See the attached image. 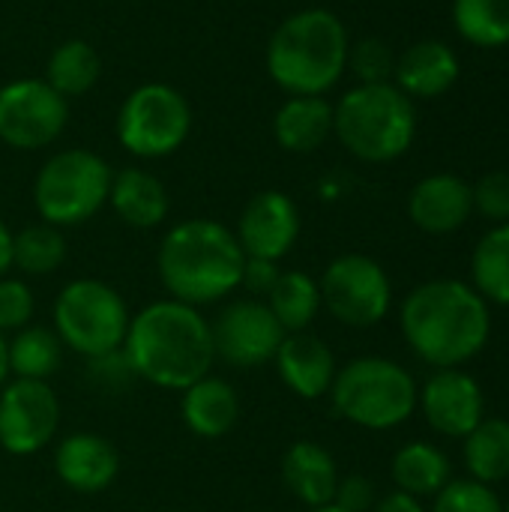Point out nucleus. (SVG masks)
Here are the masks:
<instances>
[{"mask_svg":"<svg viewBox=\"0 0 509 512\" xmlns=\"http://www.w3.org/2000/svg\"><path fill=\"white\" fill-rule=\"evenodd\" d=\"M123 354L135 378L174 393L210 375L216 363L210 321L195 306L171 297L132 315Z\"/></svg>","mask_w":509,"mask_h":512,"instance_id":"f257e3e1","label":"nucleus"},{"mask_svg":"<svg viewBox=\"0 0 509 512\" xmlns=\"http://www.w3.org/2000/svg\"><path fill=\"white\" fill-rule=\"evenodd\" d=\"M402 333L423 363L456 369L489 342V303L459 279L426 282L402 303Z\"/></svg>","mask_w":509,"mask_h":512,"instance_id":"f03ea898","label":"nucleus"},{"mask_svg":"<svg viewBox=\"0 0 509 512\" xmlns=\"http://www.w3.org/2000/svg\"><path fill=\"white\" fill-rule=\"evenodd\" d=\"M246 252L234 231L216 219L177 222L159 243L156 270L171 300L207 306L231 297L243 279Z\"/></svg>","mask_w":509,"mask_h":512,"instance_id":"7ed1b4c3","label":"nucleus"},{"mask_svg":"<svg viewBox=\"0 0 509 512\" xmlns=\"http://www.w3.org/2000/svg\"><path fill=\"white\" fill-rule=\"evenodd\" d=\"M348 48V30L336 12L300 9L273 30L267 72L288 96H324L345 75Z\"/></svg>","mask_w":509,"mask_h":512,"instance_id":"20e7f679","label":"nucleus"},{"mask_svg":"<svg viewBox=\"0 0 509 512\" xmlns=\"http://www.w3.org/2000/svg\"><path fill=\"white\" fill-rule=\"evenodd\" d=\"M333 135L363 162H393L414 144V99L393 81L357 84L333 105Z\"/></svg>","mask_w":509,"mask_h":512,"instance_id":"39448f33","label":"nucleus"},{"mask_svg":"<svg viewBox=\"0 0 509 512\" xmlns=\"http://www.w3.org/2000/svg\"><path fill=\"white\" fill-rule=\"evenodd\" d=\"M327 396L342 420L360 429L387 432L417 411L420 390L399 363L384 357H357L336 372Z\"/></svg>","mask_w":509,"mask_h":512,"instance_id":"423d86ee","label":"nucleus"},{"mask_svg":"<svg viewBox=\"0 0 509 512\" xmlns=\"http://www.w3.org/2000/svg\"><path fill=\"white\" fill-rule=\"evenodd\" d=\"M111 165L84 147L54 153L33 180V204L45 225L72 228L93 219L108 204Z\"/></svg>","mask_w":509,"mask_h":512,"instance_id":"0eeeda50","label":"nucleus"},{"mask_svg":"<svg viewBox=\"0 0 509 512\" xmlns=\"http://www.w3.org/2000/svg\"><path fill=\"white\" fill-rule=\"evenodd\" d=\"M129 321L132 315L120 291L99 279H72L54 300V333L60 345L84 360L120 351Z\"/></svg>","mask_w":509,"mask_h":512,"instance_id":"6e6552de","label":"nucleus"},{"mask_svg":"<svg viewBox=\"0 0 509 512\" xmlns=\"http://www.w3.org/2000/svg\"><path fill=\"white\" fill-rule=\"evenodd\" d=\"M192 132L189 99L162 81L138 84L117 111V141L135 159H165Z\"/></svg>","mask_w":509,"mask_h":512,"instance_id":"1a4fd4ad","label":"nucleus"},{"mask_svg":"<svg viewBox=\"0 0 509 512\" xmlns=\"http://www.w3.org/2000/svg\"><path fill=\"white\" fill-rule=\"evenodd\" d=\"M321 306L345 327H375L387 318L393 288L384 267L369 255H342L327 264L321 282Z\"/></svg>","mask_w":509,"mask_h":512,"instance_id":"9d476101","label":"nucleus"},{"mask_svg":"<svg viewBox=\"0 0 509 512\" xmlns=\"http://www.w3.org/2000/svg\"><path fill=\"white\" fill-rule=\"evenodd\" d=\"M69 99L45 78H15L0 87V141L12 150H42L63 135Z\"/></svg>","mask_w":509,"mask_h":512,"instance_id":"9b49d317","label":"nucleus"},{"mask_svg":"<svg viewBox=\"0 0 509 512\" xmlns=\"http://www.w3.org/2000/svg\"><path fill=\"white\" fill-rule=\"evenodd\" d=\"M216 360L234 369H258L273 363L282 339L288 336L270 306L255 297H240L222 306L216 321H210Z\"/></svg>","mask_w":509,"mask_h":512,"instance_id":"f8f14e48","label":"nucleus"},{"mask_svg":"<svg viewBox=\"0 0 509 512\" xmlns=\"http://www.w3.org/2000/svg\"><path fill=\"white\" fill-rule=\"evenodd\" d=\"M60 426V402L48 381L12 378L0 387V447L9 456H33L51 444Z\"/></svg>","mask_w":509,"mask_h":512,"instance_id":"ddd939ff","label":"nucleus"},{"mask_svg":"<svg viewBox=\"0 0 509 512\" xmlns=\"http://www.w3.org/2000/svg\"><path fill=\"white\" fill-rule=\"evenodd\" d=\"M234 237L246 258L282 261L300 237V210L291 195L279 189H264L243 207Z\"/></svg>","mask_w":509,"mask_h":512,"instance_id":"4468645a","label":"nucleus"},{"mask_svg":"<svg viewBox=\"0 0 509 512\" xmlns=\"http://www.w3.org/2000/svg\"><path fill=\"white\" fill-rule=\"evenodd\" d=\"M417 405H423L426 423L447 438H465L471 435L483 420V393L480 384L459 369H441L435 372Z\"/></svg>","mask_w":509,"mask_h":512,"instance_id":"2eb2a0df","label":"nucleus"},{"mask_svg":"<svg viewBox=\"0 0 509 512\" xmlns=\"http://www.w3.org/2000/svg\"><path fill=\"white\" fill-rule=\"evenodd\" d=\"M54 474L78 495H99L117 480L120 453L96 432H75L54 447Z\"/></svg>","mask_w":509,"mask_h":512,"instance_id":"dca6fc26","label":"nucleus"},{"mask_svg":"<svg viewBox=\"0 0 509 512\" xmlns=\"http://www.w3.org/2000/svg\"><path fill=\"white\" fill-rule=\"evenodd\" d=\"M276 372L282 378V384L297 393L300 399H321L330 393L333 378L339 372L336 357L330 351V345L324 339H318L315 333L303 330V333H288L273 357Z\"/></svg>","mask_w":509,"mask_h":512,"instance_id":"f3484780","label":"nucleus"},{"mask_svg":"<svg viewBox=\"0 0 509 512\" xmlns=\"http://www.w3.org/2000/svg\"><path fill=\"white\" fill-rule=\"evenodd\" d=\"M474 210L471 186L456 174H432L411 189L408 213L411 222L426 234L459 231Z\"/></svg>","mask_w":509,"mask_h":512,"instance_id":"a211bd4d","label":"nucleus"},{"mask_svg":"<svg viewBox=\"0 0 509 512\" xmlns=\"http://www.w3.org/2000/svg\"><path fill=\"white\" fill-rule=\"evenodd\" d=\"M396 87L411 99H435L459 78V57L438 39H423L396 57Z\"/></svg>","mask_w":509,"mask_h":512,"instance_id":"6ab92c4d","label":"nucleus"},{"mask_svg":"<svg viewBox=\"0 0 509 512\" xmlns=\"http://www.w3.org/2000/svg\"><path fill=\"white\" fill-rule=\"evenodd\" d=\"M108 204L117 213V219L135 231L159 228L171 213V195H168L165 183L144 168L114 171L111 189H108Z\"/></svg>","mask_w":509,"mask_h":512,"instance_id":"aec40b11","label":"nucleus"},{"mask_svg":"<svg viewBox=\"0 0 509 512\" xmlns=\"http://www.w3.org/2000/svg\"><path fill=\"white\" fill-rule=\"evenodd\" d=\"M180 417L186 429L204 441L228 435L240 420V396L234 384L216 375H204L180 396Z\"/></svg>","mask_w":509,"mask_h":512,"instance_id":"412c9836","label":"nucleus"},{"mask_svg":"<svg viewBox=\"0 0 509 512\" xmlns=\"http://www.w3.org/2000/svg\"><path fill=\"white\" fill-rule=\"evenodd\" d=\"M282 483L309 510L327 507L339 486L336 459L315 441H297L282 456Z\"/></svg>","mask_w":509,"mask_h":512,"instance_id":"4be33fe9","label":"nucleus"},{"mask_svg":"<svg viewBox=\"0 0 509 512\" xmlns=\"http://www.w3.org/2000/svg\"><path fill=\"white\" fill-rule=\"evenodd\" d=\"M273 135L288 153H312L333 135V105L327 96H288L273 117Z\"/></svg>","mask_w":509,"mask_h":512,"instance_id":"5701e85b","label":"nucleus"},{"mask_svg":"<svg viewBox=\"0 0 509 512\" xmlns=\"http://www.w3.org/2000/svg\"><path fill=\"white\" fill-rule=\"evenodd\" d=\"M102 75V57L87 39H66L60 42L45 63V81L63 96L78 99L96 87Z\"/></svg>","mask_w":509,"mask_h":512,"instance_id":"b1692460","label":"nucleus"},{"mask_svg":"<svg viewBox=\"0 0 509 512\" xmlns=\"http://www.w3.org/2000/svg\"><path fill=\"white\" fill-rule=\"evenodd\" d=\"M264 303L270 306L285 333H303L321 312V288L303 270H282Z\"/></svg>","mask_w":509,"mask_h":512,"instance_id":"393cba45","label":"nucleus"},{"mask_svg":"<svg viewBox=\"0 0 509 512\" xmlns=\"http://www.w3.org/2000/svg\"><path fill=\"white\" fill-rule=\"evenodd\" d=\"M393 483L414 498H435L450 483V459L432 444H405L393 456Z\"/></svg>","mask_w":509,"mask_h":512,"instance_id":"a878e982","label":"nucleus"},{"mask_svg":"<svg viewBox=\"0 0 509 512\" xmlns=\"http://www.w3.org/2000/svg\"><path fill=\"white\" fill-rule=\"evenodd\" d=\"M465 465L471 477L483 486L509 477V420L492 417L465 435Z\"/></svg>","mask_w":509,"mask_h":512,"instance_id":"bb28decb","label":"nucleus"},{"mask_svg":"<svg viewBox=\"0 0 509 512\" xmlns=\"http://www.w3.org/2000/svg\"><path fill=\"white\" fill-rule=\"evenodd\" d=\"M63 363V345L48 327H24L9 339V375L24 381H48Z\"/></svg>","mask_w":509,"mask_h":512,"instance_id":"cd10ccee","label":"nucleus"},{"mask_svg":"<svg viewBox=\"0 0 509 512\" xmlns=\"http://www.w3.org/2000/svg\"><path fill=\"white\" fill-rule=\"evenodd\" d=\"M474 291L495 306H509V222L492 228L471 258Z\"/></svg>","mask_w":509,"mask_h":512,"instance_id":"c85d7f7f","label":"nucleus"},{"mask_svg":"<svg viewBox=\"0 0 509 512\" xmlns=\"http://www.w3.org/2000/svg\"><path fill=\"white\" fill-rule=\"evenodd\" d=\"M453 21L459 36L477 48L509 45V0H456Z\"/></svg>","mask_w":509,"mask_h":512,"instance_id":"c756f323","label":"nucleus"},{"mask_svg":"<svg viewBox=\"0 0 509 512\" xmlns=\"http://www.w3.org/2000/svg\"><path fill=\"white\" fill-rule=\"evenodd\" d=\"M66 261V237L54 225H27L12 234V267L27 276H48Z\"/></svg>","mask_w":509,"mask_h":512,"instance_id":"7c9ffc66","label":"nucleus"},{"mask_svg":"<svg viewBox=\"0 0 509 512\" xmlns=\"http://www.w3.org/2000/svg\"><path fill=\"white\" fill-rule=\"evenodd\" d=\"M348 69L360 84H387L396 69V54L381 39H360L348 48Z\"/></svg>","mask_w":509,"mask_h":512,"instance_id":"2f4dec72","label":"nucleus"},{"mask_svg":"<svg viewBox=\"0 0 509 512\" xmlns=\"http://www.w3.org/2000/svg\"><path fill=\"white\" fill-rule=\"evenodd\" d=\"M432 512H504V507L489 486L477 480H456L435 495Z\"/></svg>","mask_w":509,"mask_h":512,"instance_id":"473e14b6","label":"nucleus"},{"mask_svg":"<svg viewBox=\"0 0 509 512\" xmlns=\"http://www.w3.org/2000/svg\"><path fill=\"white\" fill-rule=\"evenodd\" d=\"M33 309H36V300H33L30 285L24 279L3 276L0 279V330L3 333L24 330L33 318Z\"/></svg>","mask_w":509,"mask_h":512,"instance_id":"72a5a7b5","label":"nucleus"},{"mask_svg":"<svg viewBox=\"0 0 509 512\" xmlns=\"http://www.w3.org/2000/svg\"><path fill=\"white\" fill-rule=\"evenodd\" d=\"M474 207L495 222H509V171H492L471 186Z\"/></svg>","mask_w":509,"mask_h":512,"instance_id":"f704fd0d","label":"nucleus"},{"mask_svg":"<svg viewBox=\"0 0 509 512\" xmlns=\"http://www.w3.org/2000/svg\"><path fill=\"white\" fill-rule=\"evenodd\" d=\"M87 375L96 387H105V390H120V387H129L135 381V372H132L123 348L87 360Z\"/></svg>","mask_w":509,"mask_h":512,"instance_id":"c9c22d12","label":"nucleus"},{"mask_svg":"<svg viewBox=\"0 0 509 512\" xmlns=\"http://www.w3.org/2000/svg\"><path fill=\"white\" fill-rule=\"evenodd\" d=\"M375 501H378L375 483L369 477H360V474H351V477L339 480L336 495H333V504L342 507L345 512H372Z\"/></svg>","mask_w":509,"mask_h":512,"instance_id":"e433bc0d","label":"nucleus"},{"mask_svg":"<svg viewBox=\"0 0 509 512\" xmlns=\"http://www.w3.org/2000/svg\"><path fill=\"white\" fill-rule=\"evenodd\" d=\"M279 261H264V258H246L243 264V279L240 288H246L255 300H267V294L273 291V285L279 282Z\"/></svg>","mask_w":509,"mask_h":512,"instance_id":"4c0bfd02","label":"nucleus"},{"mask_svg":"<svg viewBox=\"0 0 509 512\" xmlns=\"http://www.w3.org/2000/svg\"><path fill=\"white\" fill-rule=\"evenodd\" d=\"M372 512H426V510H423L420 498H414V495H408V492L396 489V492H390V495L378 498V501H375V507H372Z\"/></svg>","mask_w":509,"mask_h":512,"instance_id":"58836bf2","label":"nucleus"},{"mask_svg":"<svg viewBox=\"0 0 509 512\" xmlns=\"http://www.w3.org/2000/svg\"><path fill=\"white\" fill-rule=\"evenodd\" d=\"M9 267H12V231L0 219V279L6 276Z\"/></svg>","mask_w":509,"mask_h":512,"instance_id":"ea45409f","label":"nucleus"},{"mask_svg":"<svg viewBox=\"0 0 509 512\" xmlns=\"http://www.w3.org/2000/svg\"><path fill=\"white\" fill-rule=\"evenodd\" d=\"M9 381V339L6 333L0 330V387Z\"/></svg>","mask_w":509,"mask_h":512,"instance_id":"a19ab883","label":"nucleus"},{"mask_svg":"<svg viewBox=\"0 0 509 512\" xmlns=\"http://www.w3.org/2000/svg\"><path fill=\"white\" fill-rule=\"evenodd\" d=\"M309 512H345L342 507H336V504H327V507H315V510Z\"/></svg>","mask_w":509,"mask_h":512,"instance_id":"79ce46f5","label":"nucleus"},{"mask_svg":"<svg viewBox=\"0 0 509 512\" xmlns=\"http://www.w3.org/2000/svg\"><path fill=\"white\" fill-rule=\"evenodd\" d=\"M504 512H509V507H504Z\"/></svg>","mask_w":509,"mask_h":512,"instance_id":"37998d69","label":"nucleus"}]
</instances>
